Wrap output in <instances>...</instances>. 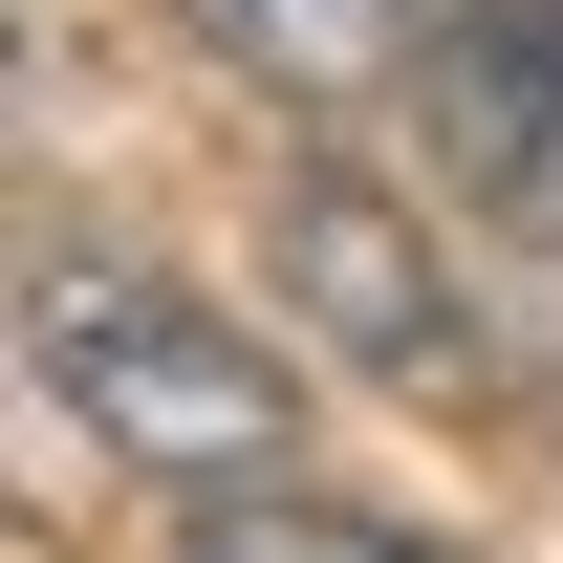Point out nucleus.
Returning <instances> with one entry per match:
<instances>
[{"label": "nucleus", "mask_w": 563, "mask_h": 563, "mask_svg": "<svg viewBox=\"0 0 563 563\" xmlns=\"http://www.w3.org/2000/svg\"><path fill=\"white\" fill-rule=\"evenodd\" d=\"M44 390H66L109 455H152V477H282V455H303V390H282L217 303H174L152 261H66L44 282Z\"/></svg>", "instance_id": "obj_1"}, {"label": "nucleus", "mask_w": 563, "mask_h": 563, "mask_svg": "<svg viewBox=\"0 0 563 563\" xmlns=\"http://www.w3.org/2000/svg\"><path fill=\"white\" fill-rule=\"evenodd\" d=\"M412 131H433V174L498 239H563V0H477L412 66Z\"/></svg>", "instance_id": "obj_2"}, {"label": "nucleus", "mask_w": 563, "mask_h": 563, "mask_svg": "<svg viewBox=\"0 0 563 563\" xmlns=\"http://www.w3.org/2000/svg\"><path fill=\"white\" fill-rule=\"evenodd\" d=\"M282 282H303V325L347 368H390V390H477V325L433 303V239L368 174H282Z\"/></svg>", "instance_id": "obj_3"}, {"label": "nucleus", "mask_w": 563, "mask_h": 563, "mask_svg": "<svg viewBox=\"0 0 563 563\" xmlns=\"http://www.w3.org/2000/svg\"><path fill=\"white\" fill-rule=\"evenodd\" d=\"M196 22H217L261 87H303V109H325V87H368L390 44H412V0H196Z\"/></svg>", "instance_id": "obj_4"}, {"label": "nucleus", "mask_w": 563, "mask_h": 563, "mask_svg": "<svg viewBox=\"0 0 563 563\" xmlns=\"http://www.w3.org/2000/svg\"><path fill=\"white\" fill-rule=\"evenodd\" d=\"M174 563H390V542H368V520H303V498H261V477H217V520Z\"/></svg>", "instance_id": "obj_5"}]
</instances>
